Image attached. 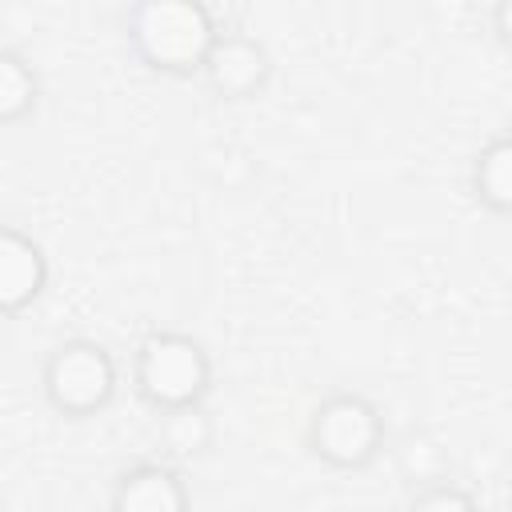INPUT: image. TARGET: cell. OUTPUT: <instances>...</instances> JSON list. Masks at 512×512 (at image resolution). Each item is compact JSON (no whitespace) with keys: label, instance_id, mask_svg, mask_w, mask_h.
Segmentation results:
<instances>
[{"label":"cell","instance_id":"obj_1","mask_svg":"<svg viewBox=\"0 0 512 512\" xmlns=\"http://www.w3.org/2000/svg\"><path fill=\"white\" fill-rule=\"evenodd\" d=\"M124 32L136 60L172 80L200 76L220 36L204 0H132Z\"/></svg>","mask_w":512,"mask_h":512},{"label":"cell","instance_id":"obj_2","mask_svg":"<svg viewBox=\"0 0 512 512\" xmlns=\"http://www.w3.org/2000/svg\"><path fill=\"white\" fill-rule=\"evenodd\" d=\"M136 392L156 412L204 404L212 388V356L188 332H148L132 364Z\"/></svg>","mask_w":512,"mask_h":512},{"label":"cell","instance_id":"obj_3","mask_svg":"<svg viewBox=\"0 0 512 512\" xmlns=\"http://www.w3.org/2000/svg\"><path fill=\"white\" fill-rule=\"evenodd\" d=\"M116 384H120V372H116L112 352L84 336L56 344L40 368L44 400L64 420H88L104 412L116 396Z\"/></svg>","mask_w":512,"mask_h":512},{"label":"cell","instance_id":"obj_4","mask_svg":"<svg viewBox=\"0 0 512 512\" xmlns=\"http://www.w3.org/2000/svg\"><path fill=\"white\" fill-rule=\"evenodd\" d=\"M384 412L360 392H332L308 416V448L336 472H360L384 452Z\"/></svg>","mask_w":512,"mask_h":512},{"label":"cell","instance_id":"obj_5","mask_svg":"<svg viewBox=\"0 0 512 512\" xmlns=\"http://www.w3.org/2000/svg\"><path fill=\"white\" fill-rule=\"evenodd\" d=\"M200 80L220 100H232V104L256 100L272 80V52L248 32H220L204 60Z\"/></svg>","mask_w":512,"mask_h":512},{"label":"cell","instance_id":"obj_6","mask_svg":"<svg viewBox=\"0 0 512 512\" xmlns=\"http://www.w3.org/2000/svg\"><path fill=\"white\" fill-rule=\"evenodd\" d=\"M44 288H48L44 248L28 232L8 224L0 232V308H4V316H20L28 304L40 300Z\"/></svg>","mask_w":512,"mask_h":512},{"label":"cell","instance_id":"obj_7","mask_svg":"<svg viewBox=\"0 0 512 512\" xmlns=\"http://www.w3.org/2000/svg\"><path fill=\"white\" fill-rule=\"evenodd\" d=\"M188 504H192V492H188L184 476L160 460L124 468L112 488L116 512H184Z\"/></svg>","mask_w":512,"mask_h":512},{"label":"cell","instance_id":"obj_8","mask_svg":"<svg viewBox=\"0 0 512 512\" xmlns=\"http://www.w3.org/2000/svg\"><path fill=\"white\" fill-rule=\"evenodd\" d=\"M472 196L492 212L512 220V132L492 136L472 160Z\"/></svg>","mask_w":512,"mask_h":512},{"label":"cell","instance_id":"obj_9","mask_svg":"<svg viewBox=\"0 0 512 512\" xmlns=\"http://www.w3.org/2000/svg\"><path fill=\"white\" fill-rule=\"evenodd\" d=\"M36 104H40L36 68L16 48H4L0 52V120L4 124H20L24 116L36 112Z\"/></svg>","mask_w":512,"mask_h":512},{"label":"cell","instance_id":"obj_10","mask_svg":"<svg viewBox=\"0 0 512 512\" xmlns=\"http://www.w3.org/2000/svg\"><path fill=\"white\" fill-rule=\"evenodd\" d=\"M160 440L168 448V456L176 460H196L212 448L216 428L208 420V412L200 404L192 408H176V412H160Z\"/></svg>","mask_w":512,"mask_h":512},{"label":"cell","instance_id":"obj_11","mask_svg":"<svg viewBox=\"0 0 512 512\" xmlns=\"http://www.w3.org/2000/svg\"><path fill=\"white\" fill-rule=\"evenodd\" d=\"M408 504H412V508H424V512H440V508H472V504H476V496H472V492L452 488L448 480H432V484L416 488Z\"/></svg>","mask_w":512,"mask_h":512},{"label":"cell","instance_id":"obj_12","mask_svg":"<svg viewBox=\"0 0 512 512\" xmlns=\"http://www.w3.org/2000/svg\"><path fill=\"white\" fill-rule=\"evenodd\" d=\"M492 32H496V40L512 52V0H496V4H492Z\"/></svg>","mask_w":512,"mask_h":512}]
</instances>
